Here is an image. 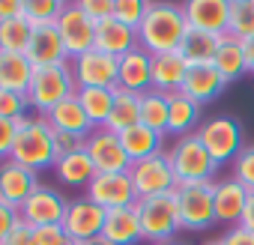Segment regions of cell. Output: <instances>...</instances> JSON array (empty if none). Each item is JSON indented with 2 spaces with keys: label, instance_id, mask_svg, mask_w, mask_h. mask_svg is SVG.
I'll list each match as a JSON object with an SVG mask.
<instances>
[{
  "label": "cell",
  "instance_id": "obj_15",
  "mask_svg": "<svg viewBox=\"0 0 254 245\" xmlns=\"http://www.w3.org/2000/svg\"><path fill=\"white\" fill-rule=\"evenodd\" d=\"M183 9L191 30H203L212 36L230 33V0H191Z\"/></svg>",
  "mask_w": 254,
  "mask_h": 245
},
{
  "label": "cell",
  "instance_id": "obj_49",
  "mask_svg": "<svg viewBox=\"0 0 254 245\" xmlns=\"http://www.w3.org/2000/svg\"><path fill=\"white\" fill-rule=\"evenodd\" d=\"M242 54H245L248 72H254V36H251V39H242Z\"/></svg>",
  "mask_w": 254,
  "mask_h": 245
},
{
  "label": "cell",
  "instance_id": "obj_41",
  "mask_svg": "<svg viewBox=\"0 0 254 245\" xmlns=\"http://www.w3.org/2000/svg\"><path fill=\"white\" fill-rule=\"evenodd\" d=\"M78 6L87 12V18L93 24H102V21L114 18V0H81Z\"/></svg>",
  "mask_w": 254,
  "mask_h": 245
},
{
  "label": "cell",
  "instance_id": "obj_5",
  "mask_svg": "<svg viewBox=\"0 0 254 245\" xmlns=\"http://www.w3.org/2000/svg\"><path fill=\"white\" fill-rule=\"evenodd\" d=\"M135 209H138V218H141L144 239L150 245L174 239V233L183 230V224H180V206H177V191L174 194H159V197H141L135 203Z\"/></svg>",
  "mask_w": 254,
  "mask_h": 245
},
{
  "label": "cell",
  "instance_id": "obj_43",
  "mask_svg": "<svg viewBox=\"0 0 254 245\" xmlns=\"http://www.w3.org/2000/svg\"><path fill=\"white\" fill-rule=\"evenodd\" d=\"M15 135H18V122H12V120H3V117H0V162H6V159L12 156Z\"/></svg>",
  "mask_w": 254,
  "mask_h": 245
},
{
  "label": "cell",
  "instance_id": "obj_6",
  "mask_svg": "<svg viewBox=\"0 0 254 245\" xmlns=\"http://www.w3.org/2000/svg\"><path fill=\"white\" fill-rule=\"evenodd\" d=\"M197 138L203 141V147L209 150V156H212V162L218 168L221 165H233L236 156L245 150L242 147V126H239V120L230 117V114H218V117L206 120L197 129Z\"/></svg>",
  "mask_w": 254,
  "mask_h": 245
},
{
  "label": "cell",
  "instance_id": "obj_22",
  "mask_svg": "<svg viewBox=\"0 0 254 245\" xmlns=\"http://www.w3.org/2000/svg\"><path fill=\"white\" fill-rule=\"evenodd\" d=\"M45 120H48V126L54 129V132H69V135H78V138H87L96 126L90 122V117H87V111L81 108V102H78V96H69L66 102H60L57 108H51L48 114H45Z\"/></svg>",
  "mask_w": 254,
  "mask_h": 245
},
{
  "label": "cell",
  "instance_id": "obj_10",
  "mask_svg": "<svg viewBox=\"0 0 254 245\" xmlns=\"http://www.w3.org/2000/svg\"><path fill=\"white\" fill-rule=\"evenodd\" d=\"M72 75H75V84L78 90L81 87H105V90H117V81H120V60L93 48L81 57L72 60Z\"/></svg>",
  "mask_w": 254,
  "mask_h": 245
},
{
  "label": "cell",
  "instance_id": "obj_23",
  "mask_svg": "<svg viewBox=\"0 0 254 245\" xmlns=\"http://www.w3.org/2000/svg\"><path fill=\"white\" fill-rule=\"evenodd\" d=\"M224 87H227V81L221 78V72L212 63H206V66H189V75H186V84L180 93H186L189 99H194L200 105V102L218 99L224 93Z\"/></svg>",
  "mask_w": 254,
  "mask_h": 245
},
{
  "label": "cell",
  "instance_id": "obj_26",
  "mask_svg": "<svg viewBox=\"0 0 254 245\" xmlns=\"http://www.w3.org/2000/svg\"><path fill=\"white\" fill-rule=\"evenodd\" d=\"M120 141H123L126 156H129L132 165H135V162H144V159L159 156V153H162V141H165V135L153 132L150 126H144V122H138V126L126 129V132L120 135Z\"/></svg>",
  "mask_w": 254,
  "mask_h": 245
},
{
  "label": "cell",
  "instance_id": "obj_36",
  "mask_svg": "<svg viewBox=\"0 0 254 245\" xmlns=\"http://www.w3.org/2000/svg\"><path fill=\"white\" fill-rule=\"evenodd\" d=\"M63 6H66V3H60V0H24V18H27L33 27L57 24Z\"/></svg>",
  "mask_w": 254,
  "mask_h": 245
},
{
  "label": "cell",
  "instance_id": "obj_12",
  "mask_svg": "<svg viewBox=\"0 0 254 245\" xmlns=\"http://www.w3.org/2000/svg\"><path fill=\"white\" fill-rule=\"evenodd\" d=\"M57 30L63 36V45H66L72 60L96 48V24L87 18V12L78 3H66L63 6V12L57 18Z\"/></svg>",
  "mask_w": 254,
  "mask_h": 245
},
{
  "label": "cell",
  "instance_id": "obj_33",
  "mask_svg": "<svg viewBox=\"0 0 254 245\" xmlns=\"http://www.w3.org/2000/svg\"><path fill=\"white\" fill-rule=\"evenodd\" d=\"M30 39H33V24L24 15L21 18H9V21H0V51L27 54Z\"/></svg>",
  "mask_w": 254,
  "mask_h": 245
},
{
  "label": "cell",
  "instance_id": "obj_9",
  "mask_svg": "<svg viewBox=\"0 0 254 245\" xmlns=\"http://www.w3.org/2000/svg\"><path fill=\"white\" fill-rule=\"evenodd\" d=\"M84 150L96 168V174H126L132 168V159L126 156L120 135L111 129H93L84 141Z\"/></svg>",
  "mask_w": 254,
  "mask_h": 245
},
{
  "label": "cell",
  "instance_id": "obj_7",
  "mask_svg": "<svg viewBox=\"0 0 254 245\" xmlns=\"http://www.w3.org/2000/svg\"><path fill=\"white\" fill-rule=\"evenodd\" d=\"M177 206H180V224L183 230H206L215 218V183L200 185H180L177 188Z\"/></svg>",
  "mask_w": 254,
  "mask_h": 245
},
{
  "label": "cell",
  "instance_id": "obj_42",
  "mask_svg": "<svg viewBox=\"0 0 254 245\" xmlns=\"http://www.w3.org/2000/svg\"><path fill=\"white\" fill-rule=\"evenodd\" d=\"M84 141L87 138H78V135H69V132H54V153H57V159L84 150Z\"/></svg>",
  "mask_w": 254,
  "mask_h": 245
},
{
  "label": "cell",
  "instance_id": "obj_30",
  "mask_svg": "<svg viewBox=\"0 0 254 245\" xmlns=\"http://www.w3.org/2000/svg\"><path fill=\"white\" fill-rule=\"evenodd\" d=\"M218 45H221V36H212V33L189 27V33H186V39L180 45V54L189 60V66H206V63L215 60Z\"/></svg>",
  "mask_w": 254,
  "mask_h": 245
},
{
  "label": "cell",
  "instance_id": "obj_38",
  "mask_svg": "<svg viewBox=\"0 0 254 245\" xmlns=\"http://www.w3.org/2000/svg\"><path fill=\"white\" fill-rule=\"evenodd\" d=\"M147 9H150L147 0H114V18L132 30L141 27V21L147 18Z\"/></svg>",
  "mask_w": 254,
  "mask_h": 245
},
{
  "label": "cell",
  "instance_id": "obj_20",
  "mask_svg": "<svg viewBox=\"0 0 254 245\" xmlns=\"http://www.w3.org/2000/svg\"><path fill=\"white\" fill-rule=\"evenodd\" d=\"M186 75H189V60L180 51L153 54V90H159L165 96L180 93L186 84Z\"/></svg>",
  "mask_w": 254,
  "mask_h": 245
},
{
  "label": "cell",
  "instance_id": "obj_50",
  "mask_svg": "<svg viewBox=\"0 0 254 245\" xmlns=\"http://www.w3.org/2000/svg\"><path fill=\"white\" fill-rule=\"evenodd\" d=\"M153 245H186V242H177V239H165V242H153Z\"/></svg>",
  "mask_w": 254,
  "mask_h": 245
},
{
  "label": "cell",
  "instance_id": "obj_18",
  "mask_svg": "<svg viewBox=\"0 0 254 245\" xmlns=\"http://www.w3.org/2000/svg\"><path fill=\"white\" fill-rule=\"evenodd\" d=\"M120 90H129V93H150L153 90V54L144 48H135L126 57H120Z\"/></svg>",
  "mask_w": 254,
  "mask_h": 245
},
{
  "label": "cell",
  "instance_id": "obj_24",
  "mask_svg": "<svg viewBox=\"0 0 254 245\" xmlns=\"http://www.w3.org/2000/svg\"><path fill=\"white\" fill-rule=\"evenodd\" d=\"M245 203H248V188H245L242 183H236L233 177L215 183V218H218V221L236 227V224L242 221Z\"/></svg>",
  "mask_w": 254,
  "mask_h": 245
},
{
  "label": "cell",
  "instance_id": "obj_40",
  "mask_svg": "<svg viewBox=\"0 0 254 245\" xmlns=\"http://www.w3.org/2000/svg\"><path fill=\"white\" fill-rule=\"evenodd\" d=\"M33 242H36V245H72V239H69V233L63 230V224L33 227Z\"/></svg>",
  "mask_w": 254,
  "mask_h": 245
},
{
  "label": "cell",
  "instance_id": "obj_39",
  "mask_svg": "<svg viewBox=\"0 0 254 245\" xmlns=\"http://www.w3.org/2000/svg\"><path fill=\"white\" fill-rule=\"evenodd\" d=\"M233 180L242 183L248 191H254V147H245L233 162Z\"/></svg>",
  "mask_w": 254,
  "mask_h": 245
},
{
  "label": "cell",
  "instance_id": "obj_48",
  "mask_svg": "<svg viewBox=\"0 0 254 245\" xmlns=\"http://www.w3.org/2000/svg\"><path fill=\"white\" fill-rule=\"evenodd\" d=\"M239 224L254 233V191H248V203H245V212H242V221Z\"/></svg>",
  "mask_w": 254,
  "mask_h": 245
},
{
  "label": "cell",
  "instance_id": "obj_35",
  "mask_svg": "<svg viewBox=\"0 0 254 245\" xmlns=\"http://www.w3.org/2000/svg\"><path fill=\"white\" fill-rule=\"evenodd\" d=\"M230 36H254V0H230Z\"/></svg>",
  "mask_w": 254,
  "mask_h": 245
},
{
  "label": "cell",
  "instance_id": "obj_47",
  "mask_svg": "<svg viewBox=\"0 0 254 245\" xmlns=\"http://www.w3.org/2000/svg\"><path fill=\"white\" fill-rule=\"evenodd\" d=\"M24 15V0H0V21L21 18Z\"/></svg>",
  "mask_w": 254,
  "mask_h": 245
},
{
  "label": "cell",
  "instance_id": "obj_52",
  "mask_svg": "<svg viewBox=\"0 0 254 245\" xmlns=\"http://www.w3.org/2000/svg\"><path fill=\"white\" fill-rule=\"evenodd\" d=\"M72 245H87V242H72Z\"/></svg>",
  "mask_w": 254,
  "mask_h": 245
},
{
  "label": "cell",
  "instance_id": "obj_44",
  "mask_svg": "<svg viewBox=\"0 0 254 245\" xmlns=\"http://www.w3.org/2000/svg\"><path fill=\"white\" fill-rule=\"evenodd\" d=\"M18 221H21V212H18L15 206H9V203L0 200V245H3V239L15 230Z\"/></svg>",
  "mask_w": 254,
  "mask_h": 245
},
{
  "label": "cell",
  "instance_id": "obj_21",
  "mask_svg": "<svg viewBox=\"0 0 254 245\" xmlns=\"http://www.w3.org/2000/svg\"><path fill=\"white\" fill-rule=\"evenodd\" d=\"M96 48L120 60V57H126L129 51L141 48V42H138V30L126 27V24L117 21V18H108V21L96 24Z\"/></svg>",
  "mask_w": 254,
  "mask_h": 245
},
{
  "label": "cell",
  "instance_id": "obj_31",
  "mask_svg": "<svg viewBox=\"0 0 254 245\" xmlns=\"http://www.w3.org/2000/svg\"><path fill=\"white\" fill-rule=\"evenodd\" d=\"M212 66L221 72V78L230 84V81H236V78H242L245 72H248V66H245V54H242V39H236V36H221V45H218V54H215V60H212Z\"/></svg>",
  "mask_w": 254,
  "mask_h": 245
},
{
  "label": "cell",
  "instance_id": "obj_2",
  "mask_svg": "<svg viewBox=\"0 0 254 245\" xmlns=\"http://www.w3.org/2000/svg\"><path fill=\"white\" fill-rule=\"evenodd\" d=\"M12 162L30 168L33 174L48 171L57 165V153H54V129L48 126L45 117H27L18 122V135L12 144Z\"/></svg>",
  "mask_w": 254,
  "mask_h": 245
},
{
  "label": "cell",
  "instance_id": "obj_11",
  "mask_svg": "<svg viewBox=\"0 0 254 245\" xmlns=\"http://www.w3.org/2000/svg\"><path fill=\"white\" fill-rule=\"evenodd\" d=\"M93 203H99L102 209H123V206H135L138 203V191H135V183L126 174H96L93 183L87 185V194Z\"/></svg>",
  "mask_w": 254,
  "mask_h": 245
},
{
  "label": "cell",
  "instance_id": "obj_37",
  "mask_svg": "<svg viewBox=\"0 0 254 245\" xmlns=\"http://www.w3.org/2000/svg\"><path fill=\"white\" fill-rule=\"evenodd\" d=\"M0 117H3V120H12V122L27 120V117H30V102H27V96L0 87Z\"/></svg>",
  "mask_w": 254,
  "mask_h": 245
},
{
  "label": "cell",
  "instance_id": "obj_3",
  "mask_svg": "<svg viewBox=\"0 0 254 245\" xmlns=\"http://www.w3.org/2000/svg\"><path fill=\"white\" fill-rule=\"evenodd\" d=\"M168 159L174 165L177 183L180 185H200V183H212V174L218 171V165L212 162L209 150L203 147V141L194 135L177 138L174 147L168 150Z\"/></svg>",
  "mask_w": 254,
  "mask_h": 245
},
{
  "label": "cell",
  "instance_id": "obj_27",
  "mask_svg": "<svg viewBox=\"0 0 254 245\" xmlns=\"http://www.w3.org/2000/svg\"><path fill=\"white\" fill-rule=\"evenodd\" d=\"M33 63L27 60V54H9V51H0V87L12 90V93H24L30 90L33 81Z\"/></svg>",
  "mask_w": 254,
  "mask_h": 245
},
{
  "label": "cell",
  "instance_id": "obj_29",
  "mask_svg": "<svg viewBox=\"0 0 254 245\" xmlns=\"http://www.w3.org/2000/svg\"><path fill=\"white\" fill-rule=\"evenodd\" d=\"M54 174H57V180H60L63 185H69V188H87V185L93 183V177H96V168H93L87 150H78V153H72V156L57 159Z\"/></svg>",
  "mask_w": 254,
  "mask_h": 245
},
{
  "label": "cell",
  "instance_id": "obj_4",
  "mask_svg": "<svg viewBox=\"0 0 254 245\" xmlns=\"http://www.w3.org/2000/svg\"><path fill=\"white\" fill-rule=\"evenodd\" d=\"M78 84H75V75H72V66L63 63V66H48V69H36L33 72V81H30V90H27V102L33 111H39L42 117L57 108L60 102H66L69 96H75Z\"/></svg>",
  "mask_w": 254,
  "mask_h": 245
},
{
  "label": "cell",
  "instance_id": "obj_34",
  "mask_svg": "<svg viewBox=\"0 0 254 245\" xmlns=\"http://www.w3.org/2000/svg\"><path fill=\"white\" fill-rule=\"evenodd\" d=\"M168 114H171V105H168L165 93L150 90L141 96V122L144 126H150L159 135H168Z\"/></svg>",
  "mask_w": 254,
  "mask_h": 245
},
{
  "label": "cell",
  "instance_id": "obj_19",
  "mask_svg": "<svg viewBox=\"0 0 254 245\" xmlns=\"http://www.w3.org/2000/svg\"><path fill=\"white\" fill-rule=\"evenodd\" d=\"M102 239L108 245H138L144 239L141 230V218L135 206H123V209H111L102 227Z\"/></svg>",
  "mask_w": 254,
  "mask_h": 245
},
{
  "label": "cell",
  "instance_id": "obj_13",
  "mask_svg": "<svg viewBox=\"0 0 254 245\" xmlns=\"http://www.w3.org/2000/svg\"><path fill=\"white\" fill-rule=\"evenodd\" d=\"M105 218H108V209H102L90 197H78V200H69L63 230L69 233L72 242H93V239L102 236Z\"/></svg>",
  "mask_w": 254,
  "mask_h": 245
},
{
  "label": "cell",
  "instance_id": "obj_46",
  "mask_svg": "<svg viewBox=\"0 0 254 245\" xmlns=\"http://www.w3.org/2000/svg\"><path fill=\"white\" fill-rule=\"evenodd\" d=\"M224 245H254V233L245 230L242 224H236L224 233Z\"/></svg>",
  "mask_w": 254,
  "mask_h": 245
},
{
  "label": "cell",
  "instance_id": "obj_1",
  "mask_svg": "<svg viewBox=\"0 0 254 245\" xmlns=\"http://www.w3.org/2000/svg\"><path fill=\"white\" fill-rule=\"evenodd\" d=\"M186 33H189V18L183 6L150 3L147 18L138 27V42L150 54H171V51H180Z\"/></svg>",
  "mask_w": 254,
  "mask_h": 245
},
{
  "label": "cell",
  "instance_id": "obj_16",
  "mask_svg": "<svg viewBox=\"0 0 254 245\" xmlns=\"http://www.w3.org/2000/svg\"><path fill=\"white\" fill-rule=\"evenodd\" d=\"M36 188H39V177H36L30 168L18 165V162H12V159L0 162V200H3V203L21 209V203H24Z\"/></svg>",
  "mask_w": 254,
  "mask_h": 245
},
{
  "label": "cell",
  "instance_id": "obj_17",
  "mask_svg": "<svg viewBox=\"0 0 254 245\" xmlns=\"http://www.w3.org/2000/svg\"><path fill=\"white\" fill-rule=\"evenodd\" d=\"M27 60L33 63V69H48V66H63L69 60V51L63 45V36L57 30V24H45V27H33V39L27 45Z\"/></svg>",
  "mask_w": 254,
  "mask_h": 245
},
{
  "label": "cell",
  "instance_id": "obj_14",
  "mask_svg": "<svg viewBox=\"0 0 254 245\" xmlns=\"http://www.w3.org/2000/svg\"><path fill=\"white\" fill-rule=\"evenodd\" d=\"M69 209V200L48 185H39L24 203H21V221H27L30 227H45V224H63Z\"/></svg>",
  "mask_w": 254,
  "mask_h": 245
},
{
  "label": "cell",
  "instance_id": "obj_28",
  "mask_svg": "<svg viewBox=\"0 0 254 245\" xmlns=\"http://www.w3.org/2000/svg\"><path fill=\"white\" fill-rule=\"evenodd\" d=\"M138 122H141V96L117 87V99H114L111 117H108V122H105L102 129H111L114 135H123L126 129L138 126Z\"/></svg>",
  "mask_w": 254,
  "mask_h": 245
},
{
  "label": "cell",
  "instance_id": "obj_51",
  "mask_svg": "<svg viewBox=\"0 0 254 245\" xmlns=\"http://www.w3.org/2000/svg\"><path fill=\"white\" fill-rule=\"evenodd\" d=\"M203 245H224V239H212V242H203Z\"/></svg>",
  "mask_w": 254,
  "mask_h": 245
},
{
  "label": "cell",
  "instance_id": "obj_25",
  "mask_svg": "<svg viewBox=\"0 0 254 245\" xmlns=\"http://www.w3.org/2000/svg\"><path fill=\"white\" fill-rule=\"evenodd\" d=\"M168 105H171V114H168V135H177V138H186V135H194L200 126V105L194 99H189L186 93H171L168 96Z\"/></svg>",
  "mask_w": 254,
  "mask_h": 245
},
{
  "label": "cell",
  "instance_id": "obj_8",
  "mask_svg": "<svg viewBox=\"0 0 254 245\" xmlns=\"http://www.w3.org/2000/svg\"><path fill=\"white\" fill-rule=\"evenodd\" d=\"M129 177L135 183V191H138V200L141 197H159V194H174L180 188L177 183V174H174V165L168 159V153H159L153 159H144V162H135L129 168Z\"/></svg>",
  "mask_w": 254,
  "mask_h": 245
},
{
  "label": "cell",
  "instance_id": "obj_45",
  "mask_svg": "<svg viewBox=\"0 0 254 245\" xmlns=\"http://www.w3.org/2000/svg\"><path fill=\"white\" fill-rule=\"evenodd\" d=\"M3 245H36V242H33V227H30L27 221H18L15 230L3 239Z\"/></svg>",
  "mask_w": 254,
  "mask_h": 245
},
{
  "label": "cell",
  "instance_id": "obj_32",
  "mask_svg": "<svg viewBox=\"0 0 254 245\" xmlns=\"http://www.w3.org/2000/svg\"><path fill=\"white\" fill-rule=\"evenodd\" d=\"M75 96H78L81 108L87 111L90 122H93L96 129H102L105 122H108V117H111V108H114L117 90H105V87H81V90H75Z\"/></svg>",
  "mask_w": 254,
  "mask_h": 245
}]
</instances>
